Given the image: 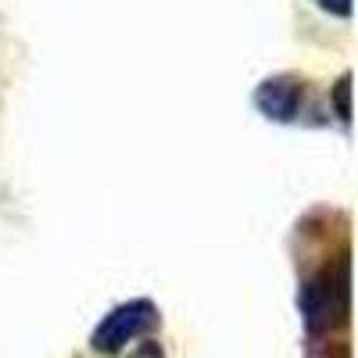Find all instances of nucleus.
I'll return each instance as SVG.
<instances>
[{
	"instance_id": "f03ea898",
	"label": "nucleus",
	"mask_w": 358,
	"mask_h": 358,
	"mask_svg": "<svg viewBox=\"0 0 358 358\" xmlns=\"http://www.w3.org/2000/svg\"><path fill=\"white\" fill-rule=\"evenodd\" d=\"M162 326V308L151 297H129L101 315V322L90 330V351L101 358H118L129 351L136 341L151 337Z\"/></svg>"
},
{
	"instance_id": "39448f33",
	"label": "nucleus",
	"mask_w": 358,
	"mask_h": 358,
	"mask_svg": "<svg viewBox=\"0 0 358 358\" xmlns=\"http://www.w3.org/2000/svg\"><path fill=\"white\" fill-rule=\"evenodd\" d=\"M118 358H165V344L158 337H143V341H136L129 351H122Z\"/></svg>"
},
{
	"instance_id": "423d86ee",
	"label": "nucleus",
	"mask_w": 358,
	"mask_h": 358,
	"mask_svg": "<svg viewBox=\"0 0 358 358\" xmlns=\"http://www.w3.org/2000/svg\"><path fill=\"white\" fill-rule=\"evenodd\" d=\"M319 4H322V11H330L337 18H348L351 15V0H319Z\"/></svg>"
},
{
	"instance_id": "7ed1b4c3",
	"label": "nucleus",
	"mask_w": 358,
	"mask_h": 358,
	"mask_svg": "<svg viewBox=\"0 0 358 358\" xmlns=\"http://www.w3.org/2000/svg\"><path fill=\"white\" fill-rule=\"evenodd\" d=\"M305 97H308V83L297 72H280L258 83L255 90V108L268 118V122H297L305 111Z\"/></svg>"
},
{
	"instance_id": "f257e3e1",
	"label": "nucleus",
	"mask_w": 358,
	"mask_h": 358,
	"mask_svg": "<svg viewBox=\"0 0 358 358\" xmlns=\"http://www.w3.org/2000/svg\"><path fill=\"white\" fill-rule=\"evenodd\" d=\"M351 251L341 244L337 255L319 262L315 268L301 276L297 287V312H301V326L308 337V355L319 348L344 351L341 334L348 330V315H351Z\"/></svg>"
},
{
	"instance_id": "20e7f679",
	"label": "nucleus",
	"mask_w": 358,
	"mask_h": 358,
	"mask_svg": "<svg viewBox=\"0 0 358 358\" xmlns=\"http://www.w3.org/2000/svg\"><path fill=\"white\" fill-rule=\"evenodd\" d=\"M330 101L341 122H351V72H344L334 86H330Z\"/></svg>"
}]
</instances>
